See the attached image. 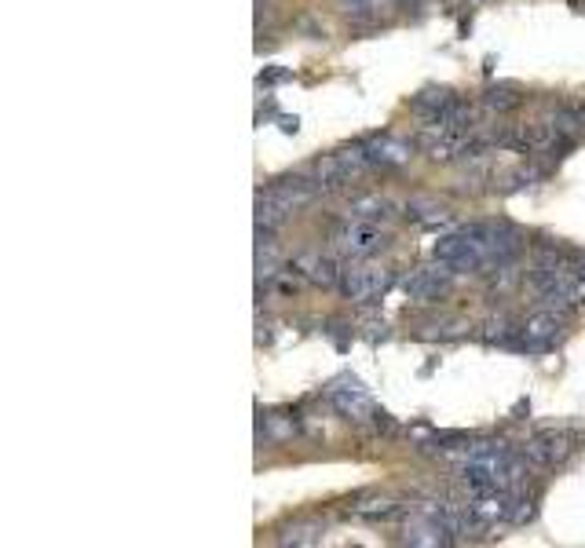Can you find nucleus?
<instances>
[{
    "instance_id": "nucleus-11",
    "label": "nucleus",
    "mask_w": 585,
    "mask_h": 548,
    "mask_svg": "<svg viewBox=\"0 0 585 548\" xmlns=\"http://www.w3.org/2000/svg\"><path fill=\"white\" fill-rule=\"evenodd\" d=\"M520 103H523V95L516 85H490L487 92H483V106L494 110V114H509V110H516Z\"/></svg>"
},
{
    "instance_id": "nucleus-6",
    "label": "nucleus",
    "mask_w": 585,
    "mask_h": 548,
    "mask_svg": "<svg viewBox=\"0 0 585 548\" xmlns=\"http://www.w3.org/2000/svg\"><path fill=\"white\" fill-rule=\"evenodd\" d=\"M571 454H575V435L567 432H542L523 443V457L538 464V468H553V464L567 461Z\"/></svg>"
},
{
    "instance_id": "nucleus-15",
    "label": "nucleus",
    "mask_w": 585,
    "mask_h": 548,
    "mask_svg": "<svg viewBox=\"0 0 585 548\" xmlns=\"http://www.w3.org/2000/svg\"><path fill=\"white\" fill-rule=\"evenodd\" d=\"M351 216H362V220H377V216H392V201L384 198H362L351 205Z\"/></svg>"
},
{
    "instance_id": "nucleus-9",
    "label": "nucleus",
    "mask_w": 585,
    "mask_h": 548,
    "mask_svg": "<svg viewBox=\"0 0 585 548\" xmlns=\"http://www.w3.org/2000/svg\"><path fill=\"white\" fill-rule=\"evenodd\" d=\"M468 439H472V435H468V432H454V428H450V432H428L425 439L417 443V450H421V454H432V457H439V454L450 457L454 450H461Z\"/></svg>"
},
{
    "instance_id": "nucleus-10",
    "label": "nucleus",
    "mask_w": 585,
    "mask_h": 548,
    "mask_svg": "<svg viewBox=\"0 0 585 548\" xmlns=\"http://www.w3.org/2000/svg\"><path fill=\"white\" fill-rule=\"evenodd\" d=\"M326 538V527H322L319 519H304V523H293L278 534V545H319Z\"/></svg>"
},
{
    "instance_id": "nucleus-1",
    "label": "nucleus",
    "mask_w": 585,
    "mask_h": 548,
    "mask_svg": "<svg viewBox=\"0 0 585 548\" xmlns=\"http://www.w3.org/2000/svg\"><path fill=\"white\" fill-rule=\"evenodd\" d=\"M370 169L373 165H370V158H366V147L355 143V147H344V150H337V154H326L322 161H315L311 176H315L322 194H330V190H344L351 180H359L362 172H370Z\"/></svg>"
},
{
    "instance_id": "nucleus-3",
    "label": "nucleus",
    "mask_w": 585,
    "mask_h": 548,
    "mask_svg": "<svg viewBox=\"0 0 585 548\" xmlns=\"http://www.w3.org/2000/svg\"><path fill=\"white\" fill-rule=\"evenodd\" d=\"M392 285V271L388 267H373L366 260H351L348 267L341 271V282H337V293L351 304H370L377 296L388 293Z\"/></svg>"
},
{
    "instance_id": "nucleus-18",
    "label": "nucleus",
    "mask_w": 585,
    "mask_h": 548,
    "mask_svg": "<svg viewBox=\"0 0 585 548\" xmlns=\"http://www.w3.org/2000/svg\"><path fill=\"white\" fill-rule=\"evenodd\" d=\"M278 125H282V132H297L300 121H297V117H278Z\"/></svg>"
},
{
    "instance_id": "nucleus-17",
    "label": "nucleus",
    "mask_w": 585,
    "mask_h": 548,
    "mask_svg": "<svg viewBox=\"0 0 585 548\" xmlns=\"http://www.w3.org/2000/svg\"><path fill=\"white\" fill-rule=\"evenodd\" d=\"M282 81H293V74H289V70H264V74L256 77V85H260V88L282 85Z\"/></svg>"
},
{
    "instance_id": "nucleus-8",
    "label": "nucleus",
    "mask_w": 585,
    "mask_h": 548,
    "mask_svg": "<svg viewBox=\"0 0 585 548\" xmlns=\"http://www.w3.org/2000/svg\"><path fill=\"white\" fill-rule=\"evenodd\" d=\"M293 267H297L311 285H319V289H337L341 271H344L333 256H297V264Z\"/></svg>"
},
{
    "instance_id": "nucleus-13",
    "label": "nucleus",
    "mask_w": 585,
    "mask_h": 548,
    "mask_svg": "<svg viewBox=\"0 0 585 548\" xmlns=\"http://www.w3.org/2000/svg\"><path fill=\"white\" fill-rule=\"evenodd\" d=\"M289 220V209L286 205H278V201H271V198H256V227H267V231H278L282 223Z\"/></svg>"
},
{
    "instance_id": "nucleus-5",
    "label": "nucleus",
    "mask_w": 585,
    "mask_h": 548,
    "mask_svg": "<svg viewBox=\"0 0 585 548\" xmlns=\"http://www.w3.org/2000/svg\"><path fill=\"white\" fill-rule=\"evenodd\" d=\"M450 285H454V267L436 260V267H417L414 274H406L403 293L410 296V300H417V304H428V300L447 296Z\"/></svg>"
},
{
    "instance_id": "nucleus-4",
    "label": "nucleus",
    "mask_w": 585,
    "mask_h": 548,
    "mask_svg": "<svg viewBox=\"0 0 585 548\" xmlns=\"http://www.w3.org/2000/svg\"><path fill=\"white\" fill-rule=\"evenodd\" d=\"M326 399H330V406L341 417H348V421H370L373 417V399H370V391L362 388L355 377H341V380H333L330 388H326Z\"/></svg>"
},
{
    "instance_id": "nucleus-12",
    "label": "nucleus",
    "mask_w": 585,
    "mask_h": 548,
    "mask_svg": "<svg viewBox=\"0 0 585 548\" xmlns=\"http://www.w3.org/2000/svg\"><path fill=\"white\" fill-rule=\"evenodd\" d=\"M549 125L556 128V136L560 139H578L585 132V114L582 110H575V106H560Z\"/></svg>"
},
{
    "instance_id": "nucleus-14",
    "label": "nucleus",
    "mask_w": 585,
    "mask_h": 548,
    "mask_svg": "<svg viewBox=\"0 0 585 548\" xmlns=\"http://www.w3.org/2000/svg\"><path fill=\"white\" fill-rule=\"evenodd\" d=\"M300 285H304V274H300L297 267H286V271H278L275 278H271V289H275V296H282V300L297 296Z\"/></svg>"
},
{
    "instance_id": "nucleus-2",
    "label": "nucleus",
    "mask_w": 585,
    "mask_h": 548,
    "mask_svg": "<svg viewBox=\"0 0 585 548\" xmlns=\"http://www.w3.org/2000/svg\"><path fill=\"white\" fill-rule=\"evenodd\" d=\"M388 245V234L381 231L377 220H362V216H351L348 223H341L333 231V249L344 253L348 260H370Z\"/></svg>"
},
{
    "instance_id": "nucleus-7",
    "label": "nucleus",
    "mask_w": 585,
    "mask_h": 548,
    "mask_svg": "<svg viewBox=\"0 0 585 548\" xmlns=\"http://www.w3.org/2000/svg\"><path fill=\"white\" fill-rule=\"evenodd\" d=\"M366 158H370L373 169H403L406 161L414 158V143H406L399 136H377L366 139Z\"/></svg>"
},
{
    "instance_id": "nucleus-16",
    "label": "nucleus",
    "mask_w": 585,
    "mask_h": 548,
    "mask_svg": "<svg viewBox=\"0 0 585 548\" xmlns=\"http://www.w3.org/2000/svg\"><path fill=\"white\" fill-rule=\"evenodd\" d=\"M337 4H341V11L351 15V19H373L377 8H381V0H337Z\"/></svg>"
}]
</instances>
